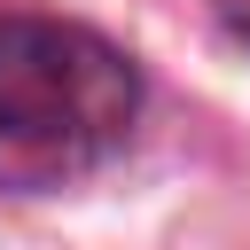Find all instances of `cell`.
Segmentation results:
<instances>
[{
	"label": "cell",
	"instance_id": "6da1fadb",
	"mask_svg": "<svg viewBox=\"0 0 250 250\" xmlns=\"http://www.w3.org/2000/svg\"><path fill=\"white\" fill-rule=\"evenodd\" d=\"M141 70L86 23H0V195H62L125 156L141 125Z\"/></svg>",
	"mask_w": 250,
	"mask_h": 250
},
{
	"label": "cell",
	"instance_id": "7a4b0ae2",
	"mask_svg": "<svg viewBox=\"0 0 250 250\" xmlns=\"http://www.w3.org/2000/svg\"><path fill=\"white\" fill-rule=\"evenodd\" d=\"M234 31H242V39H250V8H242V16H234Z\"/></svg>",
	"mask_w": 250,
	"mask_h": 250
}]
</instances>
